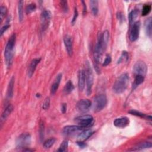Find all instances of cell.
Wrapping results in <instances>:
<instances>
[{"mask_svg": "<svg viewBox=\"0 0 152 152\" xmlns=\"http://www.w3.org/2000/svg\"><path fill=\"white\" fill-rule=\"evenodd\" d=\"M16 35L14 33L11 36V37L9 39L5 49L4 58L6 65L8 67H10L13 63L14 57V50L16 44Z\"/></svg>", "mask_w": 152, "mask_h": 152, "instance_id": "cell-1", "label": "cell"}, {"mask_svg": "<svg viewBox=\"0 0 152 152\" xmlns=\"http://www.w3.org/2000/svg\"><path fill=\"white\" fill-rule=\"evenodd\" d=\"M129 80L130 77L128 74L124 73L121 75L113 86V91L116 94H121L125 92L128 87Z\"/></svg>", "mask_w": 152, "mask_h": 152, "instance_id": "cell-2", "label": "cell"}, {"mask_svg": "<svg viewBox=\"0 0 152 152\" xmlns=\"http://www.w3.org/2000/svg\"><path fill=\"white\" fill-rule=\"evenodd\" d=\"M106 48L107 46L104 45L102 39V33H99L94 51V58L96 63L99 64L101 62L103 53L106 49Z\"/></svg>", "mask_w": 152, "mask_h": 152, "instance_id": "cell-3", "label": "cell"}, {"mask_svg": "<svg viewBox=\"0 0 152 152\" xmlns=\"http://www.w3.org/2000/svg\"><path fill=\"white\" fill-rule=\"evenodd\" d=\"M85 71V75H86V87H87V94L89 96L92 93V87L93 85V73L91 66L89 62H87L86 64V69Z\"/></svg>", "mask_w": 152, "mask_h": 152, "instance_id": "cell-4", "label": "cell"}, {"mask_svg": "<svg viewBox=\"0 0 152 152\" xmlns=\"http://www.w3.org/2000/svg\"><path fill=\"white\" fill-rule=\"evenodd\" d=\"M107 104V98L105 94L96 96L93 99V109L95 112L102 111Z\"/></svg>", "mask_w": 152, "mask_h": 152, "instance_id": "cell-5", "label": "cell"}, {"mask_svg": "<svg viewBox=\"0 0 152 152\" xmlns=\"http://www.w3.org/2000/svg\"><path fill=\"white\" fill-rule=\"evenodd\" d=\"M31 136L29 133H23L18 137L16 140V145L17 148H28L27 147L31 144Z\"/></svg>", "mask_w": 152, "mask_h": 152, "instance_id": "cell-6", "label": "cell"}, {"mask_svg": "<svg viewBox=\"0 0 152 152\" xmlns=\"http://www.w3.org/2000/svg\"><path fill=\"white\" fill-rule=\"evenodd\" d=\"M74 121L78 124L79 126L85 129L89 127V126L93 124V118L92 115H84L75 118Z\"/></svg>", "mask_w": 152, "mask_h": 152, "instance_id": "cell-7", "label": "cell"}, {"mask_svg": "<svg viewBox=\"0 0 152 152\" xmlns=\"http://www.w3.org/2000/svg\"><path fill=\"white\" fill-rule=\"evenodd\" d=\"M147 71V67L143 61H137L133 67V72L136 75H139L145 77Z\"/></svg>", "mask_w": 152, "mask_h": 152, "instance_id": "cell-8", "label": "cell"}, {"mask_svg": "<svg viewBox=\"0 0 152 152\" xmlns=\"http://www.w3.org/2000/svg\"><path fill=\"white\" fill-rule=\"evenodd\" d=\"M83 130V128L79 125H68L63 129V133L66 136H69L75 134V133H79Z\"/></svg>", "mask_w": 152, "mask_h": 152, "instance_id": "cell-9", "label": "cell"}, {"mask_svg": "<svg viewBox=\"0 0 152 152\" xmlns=\"http://www.w3.org/2000/svg\"><path fill=\"white\" fill-rule=\"evenodd\" d=\"M140 29V23L136 21L133 24V26L130 32V39L131 42L137 40L139 36Z\"/></svg>", "mask_w": 152, "mask_h": 152, "instance_id": "cell-10", "label": "cell"}, {"mask_svg": "<svg viewBox=\"0 0 152 152\" xmlns=\"http://www.w3.org/2000/svg\"><path fill=\"white\" fill-rule=\"evenodd\" d=\"M51 18V13L49 10H44L41 14L42 30L45 31L49 26V22Z\"/></svg>", "mask_w": 152, "mask_h": 152, "instance_id": "cell-11", "label": "cell"}, {"mask_svg": "<svg viewBox=\"0 0 152 152\" xmlns=\"http://www.w3.org/2000/svg\"><path fill=\"white\" fill-rule=\"evenodd\" d=\"M92 105V102L88 99H81L77 104L76 107L81 112H86Z\"/></svg>", "mask_w": 152, "mask_h": 152, "instance_id": "cell-12", "label": "cell"}, {"mask_svg": "<svg viewBox=\"0 0 152 152\" xmlns=\"http://www.w3.org/2000/svg\"><path fill=\"white\" fill-rule=\"evenodd\" d=\"M64 42L68 55L72 57L73 54V40L72 37L70 35H65L64 38Z\"/></svg>", "mask_w": 152, "mask_h": 152, "instance_id": "cell-13", "label": "cell"}, {"mask_svg": "<svg viewBox=\"0 0 152 152\" xmlns=\"http://www.w3.org/2000/svg\"><path fill=\"white\" fill-rule=\"evenodd\" d=\"M130 124V119L127 117L118 118L114 121V125L118 128L124 129Z\"/></svg>", "mask_w": 152, "mask_h": 152, "instance_id": "cell-14", "label": "cell"}, {"mask_svg": "<svg viewBox=\"0 0 152 152\" xmlns=\"http://www.w3.org/2000/svg\"><path fill=\"white\" fill-rule=\"evenodd\" d=\"M86 75L84 70H81L78 74V87L80 91H83L85 87Z\"/></svg>", "mask_w": 152, "mask_h": 152, "instance_id": "cell-15", "label": "cell"}, {"mask_svg": "<svg viewBox=\"0 0 152 152\" xmlns=\"http://www.w3.org/2000/svg\"><path fill=\"white\" fill-rule=\"evenodd\" d=\"M41 60V58H36L33 60L31 64L29 66V68H28V76L29 77H32V76L33 75L35 71L36 68V66L37 65L40 63Z\"/></svg>", "mask_w": 152, "mask_h": 152, "instance_id": "cell-16", "label": "cell"}, {"mask_svg": "<svg viewBox=\"0 0 152 152\" xmlns=\"http://www.w3.org/2000/svg\"><path fill=\"white\" fill-rule=\"evenodd\" d=\"M62 77H63V75L61 74H59L57 75V77H56L53 84L51 86V88H50V93H51V94L53 95L54 94L56 93V92L57 91V90L59 87L60 82L61 81Z\"/></svg>", "mask_w": 152, "mask_h": 152, "instance_id": "cell-17", "label": "cell"}, {"mask_svg": "<svg viewBox=\"0 0 152 152\" xmlns=\"http://www.w3.org/2000/svg\"><path fill=\"white\" fill-rule=\"evenodd\" d=\"M93 133L92 130L89 129L83 130L79 134L78 139L81 141H84L89 138L93 134Z\"/></svg>", "mask_w": 152, "mask_h": 152, "instance_id": "cell-18", "label": "cell"}, {"mask_svg": "<svg viewBox=\"0 0 152 152\" xmlns=\"http://www.w3.org/2000/svg\"><path fill=\"white\" fill-rule=\"evenodd\" d=\"M151 147H152V144L151 142H143L137 144L130 150H133V151L140 150H143L145 148H151Z\"/></svg>", "mask_w": 152, "mask_h": 152, "instance_id": "cell-19", "label": "cell"}, {"mask_svg": "<svg viewBox=\"0 0 152 152\" xmlns=\"http://www.w3.org/2000/svg\"><path fill=\"white\" fill-rule=\"evenodd\" d=\"M144 28L147 35L150 38L151 35V18H148L145 21Z\"/></svg>", "mask_w": 152, "mask_h": 152, "instance_id": "cell-20", "label": "cell"}, {"mask_svg": "<svg viewBox=\"0 0 152 152\" xmlns=\"http://www.w3.org/2000/svg\"><path fill=\"white\" fill-rule=\"evenodd\" d=\"M14 77H13L9 84L8 89H7V97L9 98H11L13 96V89H14Z\"/></svg>", "mask_w": 152, "mask_h": 152, "instance_id": "cell-21", "label": "cell"}, {"mask_svg": "<svg viewBox=\"0 0 152 152\" xmlns=\"http://www.w3.org/2000/svg\"><path fill=\"white\" fill-rule=\"evenodd\" d=\"M13 111V107L11 105H8L6 108L4 109L2 116H1V122H3V121H5L7 117L10 115V114L12 112V111Z\"/></svg>", "mask_w": 152, "mask_h": 152, "instance_id": "cell-22", "label": "cell"}, {"mask_svg": "<svg viewBox=\"0 0 152 152\" xmlns=\"http://www.w3.org/2000/svg\"><path fill=\"white\" fill-rule=\"evenodd\" d=\"M90 8L92 10V13L94 16H97L98 14V1L96 0H92L90 1Z\"/></svg>", "mask_w": 152, "mask_h": 152, "instance_id": "cell-23", "label": "cell"}, {"mask_svg": "<svg viewBox=\"0 0 152 152\" xmlns=\"http://www.w3.org/2000/svg\"><path fill=\"white\" fill-rule=\"evenodd\" d=\"M144 80V77L142 75H136L135 80L134 82V83L133 85V89H135L137 86H139L140 85L143 83Z\"/></svg>", "mask_w": 152, "mask_h": 152, "instance_id": "cell-24", "label": "cell"}, {"mask_svg": "<svg viewBox=\"0 0 152 152\" xmlns=\"http://www.w3.org/2000/svg\"><path fill=\"white\" fill-rule=\"evenodd\" d=\"M129 113L133 115H135L136 116H139V117H140L141 118H144V119H151V116H148V115H146V114H143L140 112H139L137 111H136V110H131L129 111Z\"/></svg>", "mask_w": 152, "mask_h": 152, "instance_id": "cell-25", "label": "cell"}, {"mask_svg": "<svg viewBox=\"0 0 152 152\" xmlns=\"http://www.w3.org/2000/svg\"><path fill=\"white\" fill-rule=\"evenodd\" d=\"M74 89V86L71 80H69L65 85V87L64 88V92L66 94H69L73 91Z\"/></svg>", "mask_w": 152, "mask_h": 152, "instance_id": "cell-26", "label": "cell"}, {"mask_svg": "<svg viewBox=\"0 0 152 152\" xmlns=\"http://www.w3.org/2000/svg\"><path fill=\"white\" fill-rule=\"evenodd\" d=\"M139 14V12L137 10H134L130 12V13L129 14V21L130 24H133L135 23V20L137 18Z\"/></svg>", "mask_w": 152, "mask_h": 152, "instance_id": "cell-27", "label": "cell"}, {"mask_svg": "<svg viewBox=\"0 0 152 152\" xmlns=\"http://www.w3.org/2000/svg\"><path fill=\"white\" fill-rule=\"evenodd\" d=\"M18 18L19 21L21 22L23 20V1H20L18 2Z\"/></svg>", "mask_w": 152, "mask_h": 152, "instance_id": "cell-28", "label": "cell"}, {"mask_svg": "<svg viewBox=\"0 0 152 152\" xmlns=\"http://www.w3.org/2000/svg\"><path fill=\"white\" fill-rule=\"evenodd\" d=\"M55 141H56V139L53 137L46 140L43 143V147L46 149L50 148L54 144V143H55Z\"/></svg>", "mask_w": 152, "mask_h": 152, "instance_id": "cell-29", "label": "cell"}, {"mask_svg": "<svg viewBox=\"0 0 152 152\" xmlns=\"http://www.w3.org/2000/svg\"><path fill=\"white\" fill-rule=\"evenodd\" d=\"M36 9V6L35 3H31L29 4L26 8V13L27 14H29L35 11Z\"/></svg>", "mask_w": 152, "mask_h": 152, "instance_id": "cell-30", "label": "cell"}, {"mask_svg": "<svg viewBox=\"0 0 152 152\" xmlns=\"http://www.w3.org/2000/svg\"><path fill=\"white\" fill-rule=\"evenodd\" d=\"M129 59V55L127 52L126 51H123L122 53V55L121 57L119 58V60H118V63H121L124 61H127Z\"/></svg>", "mask_w": 152, "mask_h": 152, "instance_id": "cell-31", "label": "cell"}, {"mask_svg": "<svg viewBox=\"0 0 152 152\" xmlns=\"http://www.w3.org/2000/svg\"><path fill=\"white\" fill-rule=\"evenodd\" d=\"M68 146V140H64L62 142V143L61 144V145L60 146V148L58 150V151H61V152L65 151L67 150Z\"/></svg>", "mask_w": 152, "mask_h": 152, "instance_id": "cell-32", "label": "cell"}, {"mask_svg": "<svg viewBox=\"0 0 152 152\" xmlns=\"http://www.w3.org/2000/svg\"><path fill=\"white\" fill-rule=\"evenodd\" d=\"M7 13V9L6 7L1 6L0 8V17H1V23L3 21L4 18L6 17Z\"/></svg>", "mask_w": 152, "mask_h": 152, "instance_id": "cell-33", "label": "cell"}, {"mask_svg": "<svg viewBox=\"0 0 152 152\" xmlns=\"http://www.w3.org/2000/svg\"><path fill=\"white\" fill-rule=\"evenodd\" d=\"M151 7L150 5H148V4L145 5L143 8L142 16H147L150 13V12L151 11Z\"/></svg>", "mask_w": 152, "mask_h": 152, "instance_id": "cell-34", "label": "cell"}, {"mask_svg": "<svg viewBox=\"0 0 152 152\" xmlns=\"http://www.w3.org/2000/svg\"><path fill=\"white\" fill-rule=\"evenodd\" d=\"M44 130H45V125L43 121H41L40 124V140H43L44 137Z\"/></svg>", "mask_w": 152, "mask_h": 152, "instance_id": "cell-35", "label": "cell"}, {"mask_svg": "<svg viewBox=\"0 0 152 152\" xmlns=\"http://www.w3.org/2000/svg\"><path fill=\"white\" fill-rule=\"evenodd\" d=\"M49 106H50V99L49 97H46L43 102L42 108L44 110H47L49 109Z\"/></svg>", "mask_w": 152, "mask_h": 152, "instance_id": "cell-36", "label": "cell"}, {"mask_svg": "<svg viewBox=\"0 0 152 152\" xmlns=\"http://www.w3.org/2000/svg\"><path fill=\"white\" fill-rule=\"evenodd\" d=\"M60 4L64 12H67L68 11V2L66 1H61L60 2Z\"/></svg>", "mask_w": 152, "mask_h": 152, "instance_id": "cell-37", "label": "cell"}, {"mask_svg": "<svg viewBox=\"0 0 152 152\" xmlns=\"http://www.w3.org/2000/svg\"><path fill=\"white\" fill-rule=\"evenodd\" d=\"M111 62V57L109 55H107V57H106V58L103 63V66H107Z\"/></svg>", "mask_w": 152, "mask_h": 152, "instance_id": "cell-38", "label": "cell"}, {"mask_svg": "<svg viewBox=\"0 0 152 152\" xmlns=\"http://www.w3.org/2000/svg\"><path fill=\"white\" fill-rule=\"evenodd\" d=\"M79 13H78V11H77V9H75V10H74V17H73V18H72V21H71V23H72V24H74V23H75V21H76V20H77V17H78V14Z\"/></svg>", "mask_w": 152, "mask_h": 152, "instance_id": "cell-39", "label": "cell"}, {"mask_svg": "<svg viewBox=\"0 0 152 152\" xmlns=\"http://www.w3.org/2000/svg\"><path fill=\"white\" fill-rule=\"evenodd\" d=\"M10 26L9 24H6L5 26H4L3 27L1 28V36H3L4 33L10 28Z\"/></svg>", "mask_w": 152, "mask_h": 152, "instance_id": "cell-40", "label": "cell"}, {"mask_svg": "<svg viewBox=\"0 0 152 152\" xmlns=\"http://www.w3.org/2000/svg\"><path fill=\"white\" fill-rule=\"evenodd\" d=\"M117 17H118V20H120V21H124V19H125L124 16L122 13H118L117 14Z\"/></svg>", "mask_w": 152, "mask_h": 152, "instance_id": "cell-41", "label": "cell"}, {"mask_svg": "<svg viewBox=\"0 0 152 152\" xmlns=\"http://www.w3.org/2000/svg\"><path fill=\"white\" fill-rule=\"evenodd\" d=\"M67 111V104H63L61 106V112L63 114H65V112Z\"/></svg>", "mask_w": 152, "mask_h": 152, "instance_id": "cell-42", "label": "cell"}, {"mask_svg": "<svg viewBox=\"0 0 152 152\" xmlns=\"http://www.w3.org/2000/svg\"><path fill=\"white\" fill-rule=\"evenodd\" d=\"M82 3L83 4V7H84V8H83V14H85L86 13V11H87V10H86V4H85V1H82Z\"/></svg>", "mask_w": 152, "mask_h": 152, "instance_id": "cell-43", "label": "cell"}, {"mask_svg": "<svg viewBox=\"0 0 152 152\" xmlns=\"http://www.w3.org/2000/svg\"><path fill=\"white\" fill-rule=\"evenodd\" d=\"M77 144L79 146V147L81 148V147H85V144H84L83 142L80 141V142H77Z\"/></svg>", "mask_w": 152, "mask_h": 152, "instance_id": "cell-44", "label": "cell"}]
</instances>
